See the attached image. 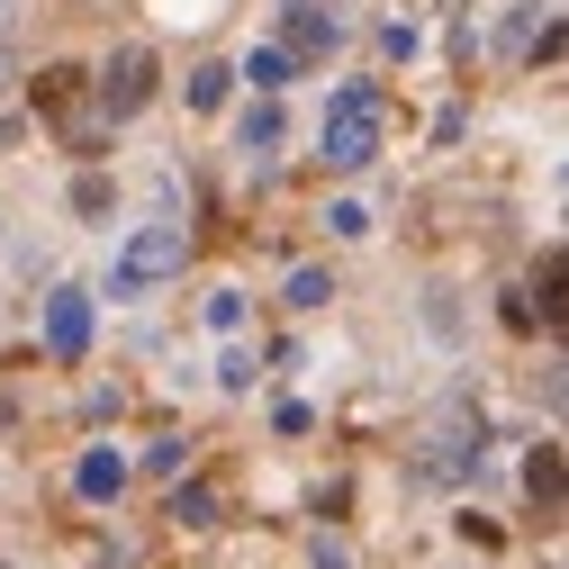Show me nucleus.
<instances>
[{
  "mask_svg": "<svg viewBox=\"0 0 569 569\" xmlns=\"http://www.w3.org/2000/svg\"><path fill=\"white\" fill-rule=\"evenodd\" d=\"M470 461H479V416H470V425H461V416H443L435 435L416 443V479H461Z\"/></svg>",
  "mask_w": 569,
  "mask_h": 569,
  "instance_id": "obj_4",
  "label": "nucleus"
},
{
  "mask_svg": "<svg viewBox=\"0 0 569 569\" xmlns=\"http://www.w3.org/2000/svg\"><path fill=\"white\" fill-rule=\"evenodd\" d=\"M73 208H82V218H109V181L82 172V181H73Z\"/></svg>",
  "mask_w": 569,
  "mask_h": 569,
  "instance_id": "obj_14",
  "label": "nucleus"
},
{
  "mask_svg": "<svg viewBox=\"0 0 569 569\" xmlns=\"http://www.w3.org/2000/svg\"><path fill=\"white\" fill-rule=\"evenodd\" d=\"M533 290H542V317H560V253H542V271H533Z\"/></svg>",
  "mask_w": 569,
  "mask_h": 569,
  "instance_id": "obj_15",
  "label": "nucleus"
},
{
  "mask_svg": "<svg viewBox=\"0 0 569 569\" xmlns=\"http://www.w3.org/2000/svg\"><path fill=\"white\" fill-rule=\"evenodd\" d=\"M326 299H335L326 271H299V280H290V308H326Z\"/></svg>",
  "mask_w": 569,
  "mask_h": 569,
  "instance_id": "obj_13",
  "label": "nucleus"
},
{
  "mask_svg": "<svg viewBox=\"0 0 569 569\" xmlns=\"http://www.w3.org/2000/svg\"><path fill=\"white\" fill-rule=\"evenodd\" d=\"M227 82H236L227 63H199V73H190V109H218V100H227Z\"/></svg>",
  "mask_w": 569,
  "mask_h": 569,
  "instance_id": "obj_11",
  "label": "nucleus"
},
{
  "mask_svg": "<svg viewBox=\"0 0 569 569\" xmlns=\"http://www.w3.org/2000/svg\"><path fill=\"white\" fill-rule=\"evenodd\" d=\"M118 479H127L118 452H91V461H82V497H118Z\"/></svg>",
  "mask_w": 569,
  "mask_h": 569,
  "instance_id": "obj_10",
  "label": "nucleus"
},
{
  "mask_svg": "<svg viewBox=\"0 0 569 569\" xmlns=\"http://www.w3.org/2000/svg\"><path fill=\"white\" fill-rule=\"evenodd\" d=\"M163 516H172V525H190V533H199V525H218V488H208V479L172 488V497H163Z\"/></svg>",
  "mask_w": 569,
  "mask_h": 569,
  "instance_id": "obj_7",
  "label": "nucleus"
},
{
  "mask_svg": "<svg viewBox=\"0 0 569 569\" xmlns=\"http://www.w3.org/2000/svg\"><path fill=\"white\" fill-rule=\"evenodd\" d=\"M335 37H343V28H335L326 10H290V54H326Z\"/></svg>",
  "mask_w": 569,
  "mask_h": 569,
  "instance_id": "obj_9",
  "label": "nucleus"
},
{
  "mask_svg": "<svg viewBox=\"0 0 569 569\" xmlns=\"http://www.w3.org/2000/svg\"><path fill=\"white\" fill-rule=\"evenodd\" d=\"M46 335H54V352H63V362H73V352H82V335H91V299H82V290H63V299H54V317H46Z\"/></svg>",
  "mask_w": 569,
  "mask_h": 569,
  "instance_id": "obj_6",
  "label": "nucleus"
},
{
  "mask_svg": "<svg viewBox=\"0 0 569 569\" xmlns=\"http://www.w3.org/2000/svg\"><path fill=\"white\" fill-rule=\"evenodd\" d=\"M380 109H389V100H380L371 82H352V91L326 109V163H335V172H362V163L380 154Z\"/></svg>",
  "mask_w": 569,
  "mask_h": 569,
  "instance_id": "obj_1",
  "label": "nucleus"
},
{
  "mask_svg": "<svg viewBox=\"0 0 569 569\" xmlns=\"http://www.w3.org/2000/svg\"><path fill=\"white\" fill-rule=\"evenodd\" d=\"M271 146H280V109L262 100V109L244 118V154H271Z\"/></svg>",
  "mask_w": 569,
  "mask_h": 569,
  "instance_id": "obj_12",
  "label": "nucleus"
},
{
  "mask_svg": "<svg viewBox=\"0 0 569 569\" xmlns=\"http://www.w3.org/2000/svg\"><path fill=\"white\" fill-rule=\"evenodd\" d=\"M28 10H37V0H0V37H10V28H28Z\"/></svg>",
  "mask_w": 569,
  "mask_h": 569,
  "instance_id": "obj_17",
  "label": "nucleus"
},
{
  "mask_svg": "<svg viewBox=\"0 0 569 569\" xmlns=\"http://www.w3.org/2000/svg\"><path fill=\"white\" fill-rule=\"evenodd\" d=\"M0 82H10V46H0Z\"/></svg>",
  "mask_w": 569,
  "mask_h": 569,
  "instance_id": "obj_18",
  "label": "nucleus"
},
{
  "mask_svg": "<svg viewBox=\"0 0 569 569\" xmlns=\"http://www.w3.org/2000/svg\"><path fill=\"white\" fill-rule=\"evenodd\" d=\"M28 91H37V109H46V118H63V109H73V100L91 91V73H82V63H46V73H37Z\"/></svg>",
  "mask_w": 569,
  "mask_h": 569,
  "instance_id": "obj_5",
  "label": "nucleus"
},
{
  "mask_svg": "<svg viewBox=\"0 0 569 569\" xmlns=\"http://www.w3.org/2000/svg\"><path fill=\"white\" fill-rule=\"evenodd\" d=\"M317 569H352V542H335V533H317Z\"/></svg>",
  "mask_w": 569,
  "mask_h": 569,
  "instance_id": "obj_16",
  "label": "nucleus"
},
{
  "mask_svg": "<svg viewBox=\"0 0 569 569\" xmlns=\"http://www.w3.org/2000/svg\"><path fill=\"white\" fill-rule=\"evenodd\" d=\"M181 227H146V236H136L127 253H118V271H109V299H146L154 290V280H172L181 271Z\"/></svg>",
  "mask_w": 569,
  "mask_h": 569,
  "instance_id": "obj_3",
  "label": "nucleus"
},
{
  "mask_svg": "<svg viewBox=\"0 0 569 569\" xmlns=\"http://www.w3.org/2000/svg\"><path fill=\"white\" fill-rule=\"evenodd\" d=\"M525 488H533V507H542V516L560 507V443H533V461H525Z\"/></svg>",
  "mask_w": 569,
  "mask_h": 569,
  "instance_id": "obj_8",
  "label": "nucleus"
},
{
  "mask_svg": "<svg viewBox=\"0 0 569 569\" xmlns=\"http://www.w3.org/2000/svg\"><path fill=\"white\" fill-rule=\"evenodd\" d=\"M91 100H100V127L136 118V109L154 100V46H118L100 73H91Z\"/></svg>",
  "mask_w": 569,
  "mask_h": 569,
  "instance_id": "obj_2",
  "label": "nucleus"
}]
</instances>
